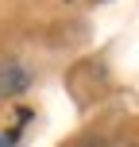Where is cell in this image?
<instances>
[{
    "instance_id": "cell-1",
    "label": "cell",
    "mask_w": 139,
    "mask_h": 147,
    "mask_svg": "<svg viewBox=\"0 0 139 147\" xmlns=\"http://www.w3.org/2000/svg\"><path fill=\"white\" fill-rule=\"evenodd\" d=\"M35 81V74L23 66L19 58H4L0 62V97H15Z\"/></svg>"
},
{
    "instance_id": "cell-2",
    "label": "cell",
    "mask_w": 139,
    "mask_h": 147,
    "mask_svg": "<svg viewBox=\"0 0 139 147\" xmlns=\"http://www.w3.org/2000/svg\"><path fill=\"white\" fill-rule=\"evenodd\" d=\"M35 116L31 109H19V120H15L12 128H0V147H15V140L23 136V128H27V120Z\"/></svg>"
},
{
    "instance_id": "cell-3",
    "label": "cell",
    "mask_w": 139,
    "mask_h": 147,
    "mask_svg": "<svg viewBox=\"0 0 139 147\" xmlns=\"http://www.w3.org/2000/svg\"><path fill=\"white\" fill-rule=\"evenodd\" d=\"M97 147H128V143H97Z\"/></svg>"
}]
</instances>
